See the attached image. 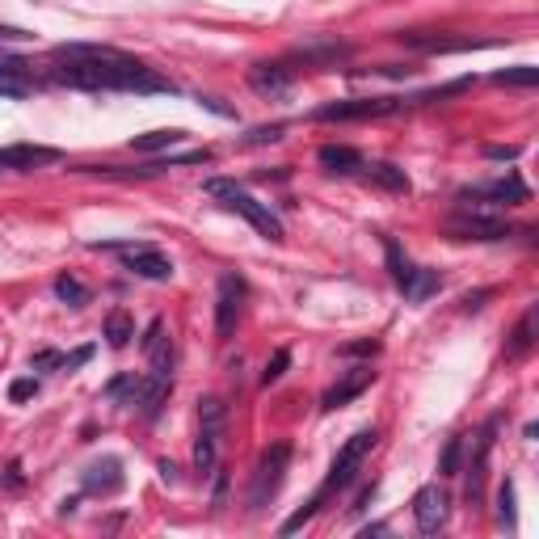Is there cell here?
<instances>
[{
  "instance_id": "cell-1",
  "label": "cell",
  "mask_w": 539,
  "mask_h": 539,
  "mask_svg": "<svg viewBox=\"0 0 539 539\" xmlns=\"http://www.w3.org/2000/svg\"><path fill=\"white\" fill-rule=\"evenodd\" d=\"M55 68L51 81L72 85V89H118V93H173V81L156 76L148 64L123 55L118 47H97V43H68L51 51Z\"/></svg>"
},
{
  "instance_id": "cell-2",
  "label": "cell",
  "mask_w": 539,
  "mask_h": 539,
  "mask_svg": "<svg viewBox=\"0 0 539 539\" xmlns=\"http://www.w3.org/2000/svg\"><path fill=\"white\" fill-rule=\"evenodd\" d=\"M211 198H219V203H224L228 211H236V215H241V219H249V224L257 228V232H262L266 236V241H283V224H278V215L266 207V203H257V198L249 194V190H241V186H236V182H224V177H211V182L203 186Z\"/></svg>"
},
{
  "instance_id": "cell-3",
  "label": "cell",
  "mask_w": 539,
  "mask_h": 539,
  "mask_svg": "<svg viewBox=\"0 0 539 539\" xmlns=\"http://www.w3.org/2000/svg\"><path fill=\"white\" fill-rule=\"evenodd\" d=\"M291 468V443H270L262 451V459H257L253 468V485H249V510H266L270 497L283 489V476Z\"/></svg>"
},
{
  "instance_id": "cell-4",
  "label": "cell",
  "mask_w": 539,
  "mask_h": 539,
  "mask_svg": "<svg viewBox=\"0 0 539 539\" xmlns=\"http://www.w3.org/2000/svg\"><path fill=\"white\" fill-rule=\"evenodd\" d=\"M224 401L219 396H207V401H198V443H194V468L211 476L215 464H219V434H224Z\"/></svg>"
},
{
  "instance_id": "cell-5",
  "label": "cell",
  "mask_w": 539,
  "mask_h": 539,
  "mask_svg": "<svg viewBox=\"0 0 539 539\" xmlns=\"http://www.w3.org/2000/svg\"><path fill=\"white\" fill-rule=\"evenodd\" d=\"M375 430H358V434H350L346 443H342V451L333 455V464H329V476H325V485H321V493H333V489H346L354 476H358V468H363V459L371 455V447H375Z\"/></svg>"
},
{
  "instance_id": "cell-6",
  "label": "cell",
  "mask_w": 539,
  "mask_h": 539,
  "mask_svg": "<svg viewBox=\"0 0 539 539\" xmlns=\"http://www.w3.org/2000/svg\"><path fill=\"white\" fill-rule=\"evenodd\" d=\"M245 295H249V287H245V278H241V274H224V278H219V295H215V333L224 337V342L236 333V325H241Z\"/></svg>"
},
{
  "instance_id": "cell-7",
  "label": "cell",
  "mask_w": 539,
  "mask_h": 539,
  "mask_svg": "<svg viewBox=\"0 0 539 539\" xmlns=\"http://www.w3.org/2000/svg\"><path fill=\"white\" fill-rule=\"evenodd\" d=\"M401 110V97H354V102H329L316 110L321 123H363V118H384Z\"/></svg>"
},
{
  "instance_id": "cell-8",
  "label": "cell",
  "mask_w": 539,
  "mask_h": 539,
  "mask_svg": "<svg viewBox=\"0 0 539 539\" xmlns=\"http://www.w3.org/2000/svg\"><path fill=\"white\" fill-rule=\"evenodd\" d=\"M447 232L455 236V241H506L514 228H510V219H502V215H481V211L464 207L447 224Z\"/></svg>"
},
{
  "instance_id": "cell-9",
  "label": "cell",
  "mask_w": 539,
  "mask_h": 539,
  "mask_svg": "<svg viewBox=\"0 0 539 539\" xmlns=\"http://www.w3.org/2000/svg\"><path fill=\"white\" fill-rule=\"evenodd\" d=\"M413 518H417V531H422V535H438V531H443L447 518H451V497H447V489H438V485L417 489V497H413Z\"/></svg>"
},
{
  "instance_id": "cell-10",
  "label": "cell",
  "mask_w": 539,
  "mask_h": 539,
  "mask_svg": "<svg viewBox=\"0 0 539 539\" xmlns=\"http://www.w3.org/2000/svg\"><path fill=\"white\" fill-rule=\"evenodd\" d=\"M123 262H127L131 274L152 278V283H165V278H173V262H169L161 249H152V245H127L123 249Z\"/></svg>"
},
{
  "instance_id": "cell-11",
  "label": "cell",
  "mask_w": 539,
  "mask_h": 539,
  "mask_svg": "<svg viewBox=\"0 0 539 539\" xmlns=\"http://www.w3.org/2000/svg\"><path fill=\"white\" fill-rule=\"evenodd\" d=\"M371 379H375V371L371 367H350L342 379H337V384L321 396V409L325 413H333V409H342V405H350V401H358V396H363L367 388H371Z\"/></svg>"
},
{
  "instance_id": "cell-12",
  "label": "cell",
  "mask_w": 539,
  "mask_h": 539,
  "mask_svg": "<svg viewBox=\"0 0 539 539\" xmlns=\"http://www.w3.org/2000/svg\"><path fill=\"white\" fill-rule=\"evenodd\" d=\"M497 417H489L485 430L476 434V447H472V464H468V502L476 506L481 502V489H485V468H489V451H493V434H497Z\"/></svg>"
},
{
  "instance_id": "cell-13",
  "label": "cell",
  "mask_w": 539,
  "mask_h": 539,
  "mask_svg": "<svg viewBox=\"0 0 539 539\" xmlns=\"http://www.w3.org/2000/svg\"><path fill=\"white\" fill-rule=\"evenodd\" d=\"M245 81H249L253 93H262V97H283L295 85V68H287V64H253Z\"/></svg>"
},
{
  "instance_id": "cell-14",
  "label": "cell",
  "mask_w": 539,
  "mask_h": 539,
  "mask_svg": "<svg viewBox=\"0 0 539 539\" xmlns=\"http://www.w3.org/2000/svg\"><path fill=\"white\" fill-rule=\"evenodd\" d=\"M59 152L55 148H43V144H9L0 148V169H43V165H55Z\"/></svg>"
},
{
  "instance_id": "cell-15",
  "label": "cell",
  "mask_w": 539,
  "mask_h": 539,
  "mask_svg": "<svg viewBox=\"0 0 539 539\" xmlns=\"http://www.w3.org/2000/svg\"><path fill=\"white\" fill-rule=\"evenodd\" d=\"M144 354H148V363H152V375L173 379V346H169V337H165V321H152V325H148V333H144Z\"/></svg>"
},
{
  "instance_id": "cell-16",
  "label": "cell",
  "mask_w": 539,
  "mask_h": 539,
  "mask_svg": "<svg viewBox=\"0 0 539 539\" xmlns=\"http://www.w3.org/2000/svg\"><path fill=\"white\" fill-rule=\"evenodd\" d=\"M367 177L371 186H379V190H392V194H409V177H405V169H396L392 161H375V165H367L363 161V169H358Z\"/></svg>"
},
{
  "instance_id": "cell-17",
  "label": "cell",
  "mask_w": 539,
  "mask_h": 539,
  "mask_svg": "<svg viewBox=\"0 0 539 539\" xmlns=\"http://www.w3.org/2000/svg\"><path fill=\"white\" fill-rule=\"evenodd\" d=\"M459 198H489V203H523V198H527V186L518 182V177H502V182H489V186L464 190Z\"/></svg>"
},
{
  "instance_id": "cell-18",
  "label": "cell",
  "mask_w": 539,
  "mask_h": 539,
  "mask_svg": "<svg viewBox=\"0 0 539 539\" xmlns=\"http://www.w3.org/2000/svg\"><path fill=\"white\" fill-rule=\"evenodd\" d=\"M85 489L89 493H118V489H123V464H118V459H102V464H93L85 472Z\"/></svg>"
},
{
  "instance_id": "cell-19",
  "label": "cell",
  "mask_w": 539,
  "mask_h": 539,
  "mask_svg": "<svg viewBox=\"0 0 539 539\" xmlns=\"http://www.w3.org/2000/svg\"><path fill=\"white\" fill-rule=\"evenodd\" d=\"M30 93V64L26 59H0V97Z\"/></svg>"
},
{
  "instance_id": "cell-20",
  "label": "cell",
  "mask_w": 539,
  "mask_h": 539,
  "mask_svg": "<svg viewBox=\"0 0 539 539\" xmlns=\"http://www.w3.org/2000/svg\"><path fill=\"white\" fill-rule=\"evenodd\" d=\"M535 346V308H527L523 316H518V325L510 329V342H506V358L510 363H518V358H527Z\"/></svg>"
},
{
  "instance_id": "cell-21",
  "label": "cell",
  "mask_w": 539,
  "mask_h": 539,
  "mask_svg": "<svg viewBox=\"0 0 539 539\" xmlns=\"http://www.w3.org/2000/svg\"><path fill=\"white\" fill-rule=\"evenodd\" d=\"M401 43L413 51H468L472 38H443V34H422V30H409L401 34Z\"/></svg>"
},
{
  "instance_id": "cell-22",
  "label": "cell",
  "mask_w": 539,
  "mask_h": 539,
  "mask_svg": "<svg viewBox=\"0 0 539 539\" xmlns=\"http://www.w3.org/2000/svg\"><path fill=\"white\" fill-rule=\"evenodd\" d=\"M321 165L329 169V173H358L363 169V152L358 148H346V144H325L321 148Z\"/></svg>"
},
{
  "instance_id": "cell-23",
  "label": "cell",
  "mask_w": 539,
  "mask_h": 539,
  "mask_svg": "<svg viewBox=\"0 0 539 539\" xmlns=\"http://www.w3.org/2000/svg\"><path fill=\"white\" fill-rule=\"evenodd\" d=\"M295 55L304 59V64H337V59L350 55V47H346V43H333V38H329V43H308V47H299Z\"/></svg>"
},
{
  "instance_id": "cell-24",
  "label": "cell",
  "mask_w": 539,
  "mask_h": 539,
  "mask_svg": "<svg viewBox=\"0 0 539 539\" xmlns=\"http://www.w3.org/2000/svg\"><path fill=\"white\" fill-rule=\"evenodd\" d=\"M131 337H135V321H131V316H127L123 308H114V312L106 316V342H110L114 350H123V346L131 342Z\"/></svg>"
},
{
  "instance_id": "cell-25",
  "label": "cell",
  "mask_w": 539,
  "mask_h": 539,
  "mask_svg": "<svg viewBox=\"0 0 539 539\" xmlns=\"http://www.w3.org/2000/svg\"><path fill=\"white\" fill-rule=\"evenodd\" d=\"M182 135L186 131H148V135H135V152H161V148H173V144H182Z\"/></svg>"
},
{
  "instance_id": "cell-26",
  "label": "cell",
  "mask_w": 539,
  "mask_h": 539,
  "mask_svg": "<svg viewBox=\"0 0 539 539\" xmlns=\"http://www.w3.org/2000/svg\"><path fill=\"white\" fill-rule=\"evenodd\" d=\"M384 253H388V270H392V278H396V287H405L409 283V278H413V262H409V257L401 253V245H396L392 241V236H388V241H384Z\"/></svg>"
},
{
  "instance_id": "cell-27",
  "label": "cell",
  "mask_w": 539,
  "mask_h": 539,
  "mask_svg": "<svg viewBox=\"0 0 539 539\" xmlns=\"http://www.w3.org/2000/svg\"><path fill=\"white\" fill-rule=\"evenodd\" d=\"M55 295L64 299L68 308H85V304H89V287L81 283V278H68V274L55 278Z\"/></svg>"
},
{
  "instance_id": "cell-28",
  "label": "cell",
  "mask_w": 539,
  "mask_h": 539,
  "mask_svg": "<svg viewBox=\"0 0 539 539\" xmlns=\"http://www.w3.org/2000/svg\"><path fill=\"white\" fill-rule=\"evenodd\" d=\"M401 291H405V299H413V304H422L430 291H438V274L434 270H413V278H409Z\"/></svg>"
},
{
  "instance_id": "cell-29",
  "label": "cell",
  "mask_w": 539,
  "mask_h": 539,
  "mask_svg": "<svg viewBox=\"0 0 539 539\" xmlns=\"http://www.w3.org/2000/svg\"><path fill=\"white\" fill-rule=\"evenodd\" d=\"M459 459H464V438H447V447H443V455H438V472L443 476H455L459 472Z\"/></svg>"
},
{
  "instance_id": "cell-30",
  "label": "cell",
  "mask_w": 539,
  "mask_h": 539,
  "mask_svg": "<svg viewBox=\"0 0 539 539\" xmlns=\"http://www.w3.org/2000/svg\"><path fill=\"white\" fill-rule=\"evenodd\" d=\"M493 81L497 85H523V89H531V85H539V68H506V72H497Z\"/></svg>"
},
{
  "instance_id": "cell-31",
  "label": "cell",
  "mask_w": 539,
  "mask_h": 539,
  "mask_svg": "<svg viewBox=\"0 0 539 539\" xmlns=\"http://www.w3.org/2000/svg\"><path fill=\"white\" fill-rule=\"evenodd\" d=\"M287 367H291V350H274V358H270L266 371H262V384H266V388L278 384V379L287 375Z\"/></svg>"
},
{
  "instance_id": "cell-32",
  "label": "cell",
  "mask_w": 539,
  "mask_h": 539,
  "mask_svg": "<svg viewBox=\"0 0 539 539\" xmlns=\"http://www.w3.org/2000/svg\"><path fill=\"white\" fill-rule=\"evenodd\" d=\"M321 502H325V493H316V497H312V502H308L304 510H295V514L287 518V523H283V535H295V531L304 527V523H312V514H316V506H321Z\"/></svg>"
},
{
  "instance_id": "cell-33",
  "label": "cell",
  "mask_w": 539,
  "mask_h": 539,
  "mask_svg": "<svg viewBox=\"0 0 539 539\" xmlns=\"http://www.w3.org/2000/svg\"><path fill=\"white\" fill-rule=\"evenodd\" d=\"M135 384H139V375H118V379H110V384H106V396H110V401H118V396H135Z\"/></svg>"
},
{
  "instance_id": "cell-34",
  "label": "cell",
  "mask_w": 539,
  "mask_h": 539,
  "mask_svg": "<svg viewBox=\"0 0 539 539\" xmlns=\"http://www.w3.org/2000/svg\"><path fill=\"white\" fill-rule=\"evenodd\" d=\"M30 396H38V379H13L9 384V401H30Z\"/></svg>"
},
{
  "instance_id": "cell-35",
  "label": "cell",
  "mask_w": 539,
  "mask_h": 539,
  "mask_svg": "<svg viewBox=\"0 0 539 539\" xmlns=\"http://www.w3.org/2000/svg\"><path fill=\"white\" fill-rule=\"evenodd\" d=\"M274 139H283V127H257V131H249L245 135V144H274Z\"/></svg>"
},
{
  "instance_id": "cell-36",
  "label": "cell",
  "mask_w": 539,
  "mask_h": 539,
  "mask_svg": "<svg viewBox=\"0 0 539 539\" xmlns=\"http://www.w3.org/2000/svg\"><path fill=\"white\" fill-rule=\"evenodd\" d=\"M497 502H502V523H514V510H510L514 506V485L510 481L502 485V493H497Z\"/></svg>"
},
{
  "instance_id": "cell-37",
  "label": "cell",
  "mask_w": 539,
  "mask_h": 539,
  "mask_svg": "<svg viewBox=\"0 0 539 539\" xmlns=\"http://www.w3.org/2000/svg\"><path fill=\"white\" fill-rule=\"evenodd\" d=\"M59 363H64V358H59L55 350H38L34 358H30V367L38 371V367H59Z\"/></svg>"
},
{
  "instance_id": "cell-38",
  "label": "cell",
  "mask_w": 539,
  "mask_h": 539,
  "mask_svg": "<svg viewBox=\"0 0 539 539\" xmlns=\"http://www.w3.org/2000/svg\"><path fill=\"white\" fill-rule=\"evenodd\" d=\"M379 350V342H354V346H346L342 354H375Z\"/></svg>"
},
{
  "instance_id": "cell-39",
  "label": "cell",
  "mask_w": 539,
  "mask_h": 539,
  "mask_svg": "<svg viewBox=\"0 0 539 539\" xmlns=\"http://www.w3.org/2000/svg\"><path fill=\"white\" fill-rule=\"evenodd\" d=\"M17 38H26V30H17V26H0V43H17Z\"/></svg>"
},
{
  "instance_id": "cell-40",
  "label": "cell",
  "mask_w": 539,
  "mask_h": 539,
  "mask_svg": "<svg viewBox=\"0 0 539 539\" xmlns=\"http://www.w3.org/2000/svg\"><path fill=\"white\" fill-rule=\"evenodd\" d=\"M5 485H9V489L22 485V468H17V464H9V468H5Z\"/></svg>"
},
{
  "instance_id": "cell-41",
  "label": "cell",
  "mask_w": 539,
  "mask_h": 539,
  "mask_svg": "<svg viewBox=\"0 0 539 539\" xmlns=\"http://www.w3.org/2000/svg\"><path fill=\"white\" fill-rule=\"evenodd\" d=\"M224 493H228V476L219 472V481H215V506H224Z\"/></svg>"
},
{
  "instance_id": "cell-42",
  "label": "cell",
  "mask_w": 539,
  "mask_h": 539,
  "mask_svg": "<svg viewBox=\"0 0 539 539\" xmlns=\"http://www.w3.org/2000/svg\"><path fill=\"white\" fill-rule=\"evenodd\" d=\"M489 156H493V161H514L518 148H489Z\"/></svg>"
}]
</instances>
